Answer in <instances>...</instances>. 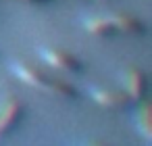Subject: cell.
Instances as JSON below:
<instances>
[{"mask_svg": "<svg viewBox=\"0 0 152 146\" xmlns=\"http://www.w3.org/2000/svg\"><path fill=\"white\" fill-rule=\"evenodd\" d=\"M13 73L25 81L27 86L31 88H38L46 94H52V96H61V98H75L77 96V90L69 84H65L63 79H56V77H50L48 73H44L42 69H36L31 65H25V63H17L13 65Z\"/></svg>", "mask_w": 152, "mask_h": 146, "instance_id": "cell-1", "label": "cell"}, {"mask_svg": "<svg viewBox=\"0 0 152 146\" xmlns=\"http://www.w3.org/2000/svg\"><path fill=\"white\" fill-rule=\"evenodd\" d=\"M83 27L94 36H113V34H142L144 25L127 15H113L104 19H90Z\"/></svg>", "mask_w": 152, "mask_h": 146, "instance_id": "cell-2", "label": "cell"}, {"mask_svg": "<svg viewBox=\"0 0 152 146\" xmlns=\"http://www.w3.org/2000/svg\"><path fill=\"white\" fill-rule=\"evenodd\" d=\"M40 56H42V61H46V63L52 65L54 69L69 71V73H81V71H83V63H81L77 56H73L71 52H67V50L42 48V50H40Z\"/></svg>", "mask_w": 152, "mask_h": 146, "instance_id": "cell-3", "label": "cell"}, {"mask_svg": "<svg viewBox=\"0 0 152 146\" xmlns=\"http://www.w3.org/2000/svg\"><path fill=\"white\" fill-rule=\"evenodd\" d=\"M25 115V106L23 102L15 100V98H9L2 109H0V138L2 136H9L23 119Z\"/></svg>", "mask_w": 152, "mask_h": 146, "instance_id": "cell-4", "label": "cell"}, {"mask_svg": "<svg viewBox=\"0 0 152 146\" xmlns=\"http://www.w3.org/2000/svg\"><path fill=\"white\" fill-rule=\"evenodd\" d=\"M92 98L106 106V109H117V111H123L127 106H131V98L127 96V92H119V90H92Z\"/></svg>", "mask_w": 152, "mask_h": 146, "instance_id": "cell-5", "label": "cell"}, {"mask_svg": "<svg viewBox=\"0 0 152 146\" xmlns=\"http://www.w3.org/2000/svg\"><path fill=\"white\" fill-rule=\"evenodd\" d=\"M125 92L131 100H140L146 92V75L137 69H131L125 75Z\"/></svg>", "mask_w": 152, "mask_h": 146, "instance_id": "cell-6", "label": "cell"}, {"mask_svg": "<svg viewBox=\"0 0 152 146\" xmlns=\"http://www.w3.org/2000/svg\"><path fill=\"white\" fill-rule=\"evenodd\" d=\"M25 2H44V0H25Z\"/></svg>", "mask_w": 152, "mask_h": 146, "instance_id": "cell-7", "label": "cell"}]
</instances>
